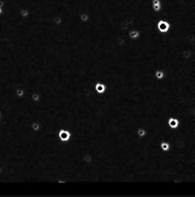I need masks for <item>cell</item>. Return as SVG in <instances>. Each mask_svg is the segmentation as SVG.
<instances>
[{
  "mask_svg": "<svg viewBox=\"0 0 195 197\" xmlns=\"http://www.w3.org/2000/svg\"><path fill=\"white\" fill-rule=\"evenodd\" d=\"M171 26V25L169 21H167L166 19H161L157 20V24H156V28H157V32L160 33H166L169 32Z\"/></svg>",
  "mask_w": 195,
  "mask_h": 197,
  "instance_id": "obj_1",
  "label": "cell"
},
{
  "mask_svg": "<svg viewBox=\"0 0 195 197\" xmlns=\"http://www.w3.org/2000/svg\"><path fill=\"white\" fill-rule=\"evenodd\" d=\"M71 138V132L67 129H60L58 132V138L61 142H68Z\"/></svg>",
  "mask_w": 195,
  "mask_h": 197,
  "instance_id": "obj_2",
  "label": "cell"
},
{
  "mask_svg": "<svg viewBox=\"0 0 195 197\" xmlns=\"http://www.w3.org/2000/svg\"><path fill=\"white\" fill-rule=\"evenodd\" d=\"M167 124L171 129L176 130L180 126V121L175 117H170L167 120Z\"/></svg>",
  "mask_w": 195,
  "mask_h": 197,
  "instance_id": "obj_3",
  "label": "cell"
},
{
  "mask_svg": "<svg viewBox=\"0 0 195 197\" xmlns=\"http://www.w3.org/2000/svg\"><path fill=\"white\" fill-rule=\"evenodd\" d=\"M94 89H95V91L96 92L97 94L103 95L106 92V90H107V86L104 83H102L101 82H98V83H96L95 84Z\"/></svg>",
  "mask_w": 195,
  "mask_h": 197,
  "instance_id": "obj_4",
  "label": "cell"
},
{
  "mask_svg": "<svg viewBox=\"0 0 195 197\" xmlns=\"http://www.w3.org/2000/svg\"><path fill=\"white\" fill-rule=\"evenodd\" d=\"M128 37L131 40H136L137 39H139V37H140V32H139V30H137L136 28L130 29L128 32Z\"/></svg>",
  "mask_w": 195,
  "mask_h": 197,
  "instance_id": "obj_5",
  "label": "cell"
},
{
  "mask_svg": "<svg viewBox=\"0 0 195 197\" xmlns=\"http://www.w3.org/2000/svg\"><path fill=\"white\" fill-rule=\"evenodd\" d=\"M165 75H166L165 72L164 70H162V69H157V70H155V72H154V77L158 81L163 80L165 77Z\"/></svg>",
  "mask_w": 195,
  "mask_h": 197,
  "instance_id": "obj_6",
  "label": "cell"
},
{
  "mask_svg": "<svg viewBox=\"0 0 195 197\" xmlns=\"http://www.w3.org/2000/svg\"><path fill=\"white\" fill-rule=\"evenodd\" d=\"M159 148H160V150L162 151V152L167 153V152H169L170 149H171V145L167 141H162V142H160V144H159Z\"/></svg>",
  "mask_w": 195,
  "mask_h": 197,
  "instance_id": "obj_7",
  "label": "cell"
},
{
  "mask_svg": "<svg viewBox=\"0 0 195 197\" xmlns=\"http://www.w3.org/2000/svg\"><path fill=\"white\" fill-rule=\"evenodd\" d=\"M30 128L33 132H39L41 130V125L38 121H35V122H32L31 124Z\"/></svg>",
  "mask_w": 195,
  "mask_h": 197,
  "instance_id": "obj_8",
  "label": "cell"
},
{
  "mask_svg": "<svg viewBox=\"0 0 195 197\" xmlns=\"http://www.w3.org/2000/svg\"><path fill=\"white\" fill-rule=\"evenodd\" d=\"M136 136L140 138H144L147 135V131L143 128V127H139V128L136 129Z\"/></svg>",
  "mask_w": 195,
  "mask_h": 197,
  "instance_id": "obj_9",
  "label": "cell"
},
{
  "mask_svg": "<svg viewBox=\"0 0 195 197\" xmlns=\"http://www.w3.org/2000/svg\"><path fill=\"white\" fill-rule=\"evenodd\" d=\"M82 161H83V163L87 166L90 165L91 163H92V161H93V157L91 156L89 153H86L82 156Z\"/></svg>",
  "mask_w": 195,
  "mask_h": 197,
  "instance_id": "obj_10",
  "label": "cell"
},
{
  "mask_svg": "<svg viewBox=\"0 0 195 197\" xmlns=\"http://www.w3.org/2000/svg\"><path fill=\"white\" fill-rule=\"evenodd\" d=\"M23 95H24V91L21 90V89H18V90H17V96H18V97H23Z\"/></svg>",
  "mask_w": 195,
  "mask_h": 197,
  "instance_id": "obj_11",
  "label": "cell"
},
{
  "mask_svg": "<svg viewBox=\"0 0 195 197\" xmlns=\"http://www.w3.org/2000/svg\"><path fill=\"white\" fill-rule=\"evenodd\" d=\"M32 100H33L34 102H38V101L40 100V97H39L38 95H33V96H32Z\"/></svg>",
  "mask_w": 195,
  "mask_h": 197,
  "instance_id": "obj_12",
  "label": "cell"
}]
</instances>
